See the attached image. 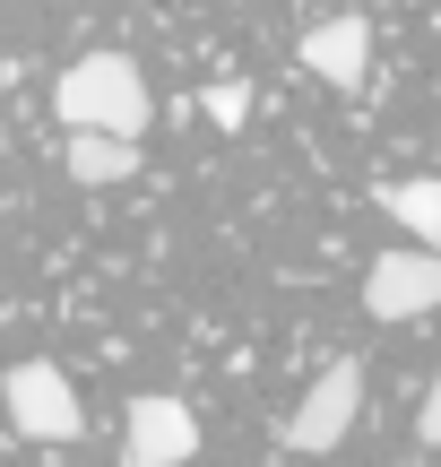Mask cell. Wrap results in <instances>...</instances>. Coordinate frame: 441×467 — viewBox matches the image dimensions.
<instances>
[{
  "mask_svg": "<svg viewBox=\"0 0 441 467\" xmlns=\"http://www.w3.org/2000/svg\"><path fill=\"white\" fill-rule=\"evenodd\" d=\"M52 113L69 130H113V139H138L156 121V96H148V69L130 52H78L52 87Z\"/></svg>",
  "mask_w": 441,
  "mask_h": 467,
  "instance_id": "cell-1",
  "label": "cell"
},
{
  "mask_svg": "<svg viewBox=\"0 0 441 467\" xmlns=\"http://www.w3.org/2000/svg\"><path fill=\"white\" fill-rule=\"evenodd\" d=\"M0 407H9V424H17L26 441H78V433H87V407H78V389H69V372L44 364V355L9 364Z\"/></svg>",
  "mask_w": 441,
  "mask_h": 467,
  "instance_id": "cell-2",
  "label": "cell"
},
{
  "mask_svg": "<svg viewBox=\"0 0 441 467\" xmlns=\"http://www.w3.org/2000/svg\"><path fill=\"white\" fill-rule=\"evenodd\" d=\"M355 416H364V364H355V355H338V364H329L321 381L294 399V416H286V451H294V459H329L346 433H355Z\"/></svg>",
  "mask_w": 441,
  "mask_h": 467,
  "instance_id": "cell-3",
  "label": "cell"
},
{
  "mask_svg": "<svg viewBox=\"0 0 441 467\" xmlns=\"http://www.w3.org/2000/svg\"><path fill=\"white\" fill-rule=\"evenodd\" d=\"M200 459V416L165 389H138L121 416V467H190Z\"/></svg>",
  "mask_w": 441,
  "mask_h": 467,
  "instance_id": "cell-4",
  "label": "cell"
},
{
  "mask_svg": "<svg viewBox=\"0 0 441 467\" xmlns=\"http://www.w3.org/2000/svg\"><path fill=\"white\" fill-rule=\"evenodd\" d=\"M364 312L373 320H415V312H441V260L425 243L415 251H390V260L364 268Z\"/></svg>",
  "mask_w": 441,
  "mask_h": 467,
  "instance_id": "cell-5",
  "label": "cell"
},
{
  "mask_svg": "<svg viewBox=\"0 0 441 467\" xmlns=\"http://www.w3.org/2000/svg\"><path fill=\"white\" fill-rule=\"evenodd\" d=\"M303 69H312L321 87H338V96H355L364 69H373V17H364V9L321 17V26L303 35Z\"/></svg>",
  "mask_w": 441,
  "mask_h": 467,
  "instance_id": "cell-6",
  "label": "cell"
},
{
  "mask_svg": "<svg viewBox=\"0 0 441 467\" xmlns=\"http://www.w3.org/2000/svg\"><path fill=\"white\" fill-rule=\"evenodd\" d=\"M69 182L78 191H113V182H130L138 173V139H113V130H69Z\"/></svg>",
  "mask_w": 441,
  "mask_h": 467,
  "instance_id": "cell-7",
  "label": "cell"
},
{
  "mask_svg": "<svg viewBox=\"0 0 441 467\" xmlns=\"http://www.w3.org/2000/svg\"><path fill=\"white\" fill-rule=\"evenodd\" d=\"M390 225H407L425 251H441V173H407V182H381Z\"/></svg>",
  "mask_w": 441,
  "mask_h": 467,
  "instance_id": "cell-8",
  "label": "cell"
},
{
  "mask_svg": "<svg viewBox=\"0 0 441 467\" xmlns=\"http://www.w3.org/2000/svg\"><path fill=\"white\" fill-rule=\"evenodd\" d=\"M242 113H251V87H242V78H217V87H208V121H217V130H234Z\"/></svg>",
  "mask_w": 441,
  "mask_h": 467,
  "instance_id": "cell-9",
  "label": "cell"
},
{
  "mask_svg": "<svg viewBox=\"0 0 441 467\" xmlns=\"http://www.w3.org/2000/svg\"><path fill=\"white\" fill-rule=\"evenodd\" d=\"M415 433H425V451H441V364H433V389H425V416H415Z\"/></svg>",
  "mask_w": 441,
  "mask_h": 467,
  "instance_id": "cell-10",
  "label": "cell"
}]
</instances>
